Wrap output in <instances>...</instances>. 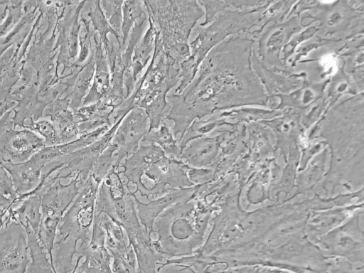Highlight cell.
<instances>
[{
	"label": "cell",
	"instance_id": "1",
	"mask_svg": "<svg viewBox=\"0 0 364 273\" xmlns=\"http://www.w3.org/2000/svg\"><path fill=\"white\" fill-rule=\"evenodd\" d=\"M135 196L112 166L98 189L94 216L104 213L122 228L135 254L138 273H156V264L164 262L165 257L156 250L153 240L140 225Z\"/></svg>",
	"mask_w": 364,
	"mask_h": 273
},
{
	"label": "cell",
	"instance_id": "2",
	"mask_svg": "<svg viewBox=\"0 0 364 273\" xmlns=\"http://www.w3.org/2000/svg\"><path fill=\"white\" fill-rule=\"evenodd\" d=\"M189 165L181 160L167 156L162 149L155 144L141 146L121 165L119 174L127 183L136 185V191L149 200L167 193L170 188L181 189L196 186L188 174Z\"/></svg>",
	"mask_w": 364,
	"mask_h": 273
},
{
	"label": "cell",
	"instance_id": "3",
	"mask_svg": "<svg viewBox=\"0 0 364 273\" xmlns=\"http://www.w3.org/2000/svg\"><path fill=\"white\" fill-rule=\"evenodd\" d=\"M215 205L201 200L176 203L159 215L154 222L159 237L156 241L164 255H193L201 247L203 237Z\"/></svg>",
	"mask_w": 364,
	"mask_h": 273
},
{
	"label": "cell",
	"instance_id": "4",
	"mask_svg": "<svg viewBox=\"0 0 364 273\" xmlns=\"http://www.w3.org/2000/svg\"><path fill=\"white\" fill-rule=\"evenodd\" d=\"M159 40L161 52L174 62L182 63L190 55L191 31L204 14L196 1H143Z\"/></svg>",
	"mask_w": 364,
	"mask_h": 273
},
{
	"label": "cell",
	"instance_id": "5",
	"mask_svg": "<svg viewBox=\"0 0 364 273\" xmlns=\"http://www.w3.org/2000/svg\"><path fill=\"white\" fill-rule=\"evenodd\" d=\"M100 183L89 175L80 186L77 199L63 215L58 227L60 240L54 243L53 266L55 273H70L74 269L73 257L77 251V242L81 240V247L89 244L90 228L93 223L95 200Z\"/></svg>",
	"mask_w": 364,
	"mask_h": 273
},
{
	"label": "cell",
	"instance_id": "6",
	"mask_svg": "<svg viewBox=\"0 0 364 273\" xmlns=\"http://www.w3.org/2000/svg\"><path fill=\"white\" fill-rule=\"evenodd\" d=\"M156 35L151 61L128 99L134 108L143 109L150 120L148 131L159 129L168 106V92L178 82L179 68L164 53Z\"/></svg>",
	"mask_w": 364,
	"mask_h": 273
},
{
	"label": "cell",
	"instance_id": "7",
	"mask_svg": "<svg viewBox=\"0 0 364 273\" xmlns=\"http://www.w3.org/2000/svg\"><path fill=\"white\" fill-rule=\"evenodd\" d=\"M78 174L66 185L59 179L48 178L31 191L41 198V219L36 237L49 256L52 266L57 229L65 210L80 192Z\"/></svg>",
	"mask_w": 364,
	"mask_h": 273
},
{
	"label": "cell",
	"instance_id": "8",
	"mask_svg": "<svg viewBox=\"0 0 364 273\" xmlns=\"http://www.w3.org/2000/svg\"><path fill=\"white\" fill-rule=\"evenodd\" d=\"M124 117L118 119L102 136L90 145L53 160L44 166L41 181L48 178L65 179L79 175L82 186L87 179L100 154L111 143L113 136Z\"/></svg>",
	"mask_w": 364,
	"mask_h": 273
},
{
	"label": "cell",
	"instance_id": "9",
	"mask_svg": "<svg viewBox=\"0 0 364 273\" xmlns=\"http://www.w3.org/2000/svg\"><path fill=\"white\" fill-rule=\"evenodd\" d=\"M86 1H69L63 9L56 23L57 40L55 47L58 50L55 60L56 70L60 65L63 69L61 75L73 68L72 59H75L78 52L79 32L81 22L79 16Z\"/></svg>",
	"mask_w": 364,
	"mask_h": 273
},
{
	"label": "cell",
	"instance_id": "10",
	"mask_svg": "<svg viewBox=\"0 0 364 273\" xmlns=\"http://www.w3.org/2000/svg\"><path fill=\"white\" fill-rule=\"evenodd\" d=\"M317 242L330 257H343L350 262L363 263V233L359 226V213L345 225L320 237Z\"/></svg>",
	"mask_w": 364,
	"mask_h": 273
},
{
	"label": "cell",
	"instance_id": "11",
	"mask_svg": "<svg viewBox=\"0 0 364 273\" xmlns=\"http://www.w3.org/2000/svg\"><path fill=\"white\" fill-rule=\"evenodd\" d=\"M25 228L10 223L0 230V273H26L30 263Z\"/></svg>",
	"mask_w": 364,
	"mask_h": 273
},
{
	"label": "cell",
	"instance_id": "12",
	"mask_svg": "<svg viewBox=\"0 0 364 273\" xmlns=\"http://www.w3.org/2000/svg\"><path fill=\"white\" fill-rule=\"evenodd\" d=\"M148 116L139 107L132 109L118 126L111 144L117 146L113 155V166L118 170L122 160L134 153L139 146V141L145 136L147 128Z\"/></svg>",
	"mask_w": 364,
	"mask_h": 273
},
{
	"label": "cell",
	"instance_id": "13",
	"mask_svg": "<svg viewBox=\"0 0 364 273\" xmlns=\"http://www.w3.org/2000/svg\"><path fill=\"white\" fill-rule=\"evenodd\" d=\"M44 146L43 139L35 132L10 128L0 136V164L23 163Z\"/></svg>",
	"mask_w": 364,
	"mask_h": 273
},
{
	"label": "cell",
	"instance_id": "14",
	"mask_svg": "<svg viewBox=\"0 0 364 273\" xmlns=\"http://www.w3.org/2000/svg\"><path fill=\"white\" fill-rule=\"evenodd\" d=\"M198 184L181 189L170 188L168 192L159 199L151 200L148 203H143L134 197L140 223L144 225L145 232L151 239L156 218L161 212L169 207L181 202L193 200Z\"/></svg>",
	"mask_w": 364,
	"mask_h": 273
},
{
	"label": "cell",
	"instance_id": "15",
	"mask_svg": "<svg viewBox=\"0 0 364 273\" xmlns=\"http://www.w3.org/2000/svg\"><path fill=\"white\" fill-rule=\"evenodd\" d=\"M32 41L27 37L18 46H13L0 56V107L11 100V92L18 82L27 49Z\"/></svg>",
	"mask_w": 364,
	"mask_h": 273
},
{
	"label": "cell",
	"instance_id": "16",
	"mask_svg": "<svg viewBox=\"0 0 364 273\" xmlns=\"http://www.w3.org/2000/svg\"><path fill=\"white\" fill-rule=\"evenodd\" d=\"M80 249L79 253L85 260L78 265V273H113L111 269L112 255L105 245V231L99 224H93L89 244Z\"/></svg>",
	"mask_w": 364,
	"mask_h": 273
},
{
	"label": "cell",
	"instance_id": "17",
	"mask_svg": "<svg viewBox=\"0 0 364 273\" xmlns=\"http://www.w3.org/2000/svg\"><path fill=\"white\" fill-rule=\"evenodd\" d=\"M93 38L92 53L95 62L93 82L82 100V106H87L107 98L111 92L110 73L102 45L100 41L97 40V33Z\"/></svg>",
	"mask_w": 364,
	"mask_h": 273
},
{
	"label": "cell",
	"instance_id": "18",
	"mask_svg": "<svg viewBox=\"0 0 364 273\" xmlns=\"http://www.w3.org/2000/svg\"><path fill=\"white\" fill-rule=\"evenodd\" d=\"M41 219V198L38 193L29 192L19 195L8 210L4 227L10 223L28 225L37 235Z\"/></svg>",
	"mask_w": 364,
	"mask_h": 273
},
{
	"label": "cell",
	"instance_id": "19",
	"mask_svg": "<svg viewBox=\"0 0 364 273\" xmlns=\"http://www.w3.org/2000/svg\"><path fill=\"white\" fill-rule=\"evenodd\" d=\"M117 104L104 98L97 102L80 107L74 113L79 136L105 125L110 127L112 122L109 117L114 113Z\"/></svg>",
	"mask_w": 364,
	"mask_h": 273
},
{
	"label": "cell",
	"instance_id": "20",
	"mask_svg": "<svg viewBox=\"0 0 364 273\" xmlns=\"http://www.w3.org/2000/svg\"><path fill=\"white\" fill-rule=\"evenodd\" d=\"M221 136H202L191 141L181 151L179 160L196 168L210 166L217 157Z\"/></svg>",
	"mask_w": 364,
	"mask_h": 273
},
{
	"label": "cell",
	"instance_id": "21",
	"mask_svg": "<svg viewBox=\"0 0 364 273\" xmlns=\"http://www.w3.org/2000/svg\"><path fill=\"white\" fill-rule=\"evenodd\" d=\"M70 100L66 95L63 98L58 97L44 109L43 117H50L58 129L61 143H68L79 137L77 125L74 113L69 107Z\"/></svg>",
	"mask_w": 364,
	"mask_h": 273
},
{
	"label": "cell",
	"instance_id": "22",
	"mask_svg": "<svg viewBox=\"0 0 364 273\" xmlns=\"http://www.w3.org/2000/svg\"><path fill=\"white\" fill-rule=\"evenodd\" d=\"M101 43L110 73L111 92L107 99L114 103L118 100L122 102L124 98L123 81L125 67L122 58L123 50L109 38Z\"/></svg>",
	"mask_w": 364,
	"mask_h": 273
},
{
	"label": "cell",
	"instance_id": "23",
	"mask_svg": "<svg viewBox=\"0 0 364 273\" xmlns=\"http://www.w3.org/2000/svg\"><path fill=\"white\" fill-rule=\"evenodd\" d=\"M146 20L147 17L146 14H144L134 23V26L132 28L128 38V45L122 52V58L125 67L123 81L125 88L124 100L129 97V95L134 91L136 85V82L134 80L133 76L132 59L134 50L139 43L146 26Z\"/></svg>",
	"mask_w": 364,
	"mask_h": 273
},
{
	"label": "cell",
	"instance_id": "24",
	"mask_svg": "<svg viewBox=\"0 0 364 273\" xmlns=\"http://www.w3.org/2000/svg\"><path fill=\"white\" fill-rule=\"evenodd\" d=\"M24 14L18 24L5 36L0 38V56L10 47L22 44L28 36L37 16L38 10L23 1Z\"/></svg>",
	"mask_w": 364,
	"mask_h": 273
},
{
	"label": "cell",
	"instance_id": "25",
	"mask_svg": "<svg viewBox=\"0 0 364 273\" xmlns=\"http://www.w3.org/2000/svg\"><path fill=\"white\" fill-rule=\"evenodd\" d=\"M94 222H97L105 231V245L109 252H115L125 254L131 249L127 242V236L122 228L107 215L102 213L94 216Z\"/></svg>",
	"mask_w": 364,
	"mask_h": 273
},
{
	"label": "cell",
	"instance_id": "26",
	"mask_svg": "<svg viewBox=\"0 0 364 273\" xmlns=\"http://www.w3.org/2000/svg\"><path fill=\"white\" fill-rule=\"evenodd\" d=\"M90 53L87 62L84 63L82 69L76 78L73 91L67 95L70 100L69 107L73 113L82 106V100L90 90L93 78L95 62L92 48Z\"/></svg>",
	"mask_w": 364,
	"mask_h": 273
},
{
	"label": "cell",
	"instance_id": "27",
	"mask_svg": "<svg viewBox=\"0 0 364 273\" xmlns=\"http://www.w3.org/2000/svg\"><path fill=\"white\" fill-rule=\"evenodd\" d=\"M27 237L31 262L27 273H55L47 252L39 243L33 231L28 225L24 226Z\"/></svg>",
	"mask_w": 364,
	"mask_h": 273
},
{
	"label": "cell",
	"instance_id": "28",
	"mask_svg": "<svg viewBox=\"0 0 364 273\" xmlns=\"http://www.w3.org/2000/svg\"><path fill=\"white\" fill-rule=\"evenodd\" d=\"M148 21L149 27L139 45L134 48L132 59L133 76L136 82L138 75L148 63L154 50L156 29L151 21L149 19Z\"/></svg>",
	"mask_w": 364,
	"mask_h": 273
},
{
	"label": "cell",
	"instance_id": "29",
	"mask_svg": "<svg viewBox=\"0 0 364 273\" xmlns=\"http://www.w3.org/2000/svg\"><path fill=\"white\" fill-rule=\"evenodd\" d=\"M143 141L156 144L159 146L164 153L171 155V156L179 159L181 151L177 145L176 140L174 139L172 131L163 122L159 129L148 131L143 137Z\"/></svg>",
	"mask_w": 364,
	"mask_h": 273
},
{
	"label": "cell",
	"instance_id": "30",
	"mask_svg": "<svg viewBox=\"0 0 364 273\" xmlns=\"http://www.w3.org/2000/svg\"><path fill=\"white\" fill-rule=\"evenodd\" d=\"M143 1H124L122 4V21L121 27V49L126 48L130 31L134 24L145 14Z\"/></svg>",
	"mask_w": 364,
	"mask_h": 273
},
{
	"label": "cell",
	"instance_id": "31",
	"mask_svg": "<svg viewBox=\"0 0 364 273\" xmlns=\"http://www.w3.org/2000/svg\"><path fill=\"white\" fill-rule=\"evenodd\" d=\"M87 16L90 17L93 26V30L100 35V41H103L108 38L107 34L111 33L117 41L121 48V36L109 24L100 6V1H94Z\"/></svg>",
	"mask_w": 364,
	"mask_h": 273
},
{
	"label": "cell",
	"instance_id": "32",
	"mask_svg": "<svg viewBox=\"0 0 364 273\" xmlns=\"http://www.w3.org/2000/svg\"><path fill=\"white\" fill-rule=\"evenodd\" d=\"M22 128L38 134L43 139L46 146L62 144L58 128L48 119H39L34 121L31 119L30 122L24 123Z\"/></svg>",
	"mask_w": 364,
	"mask_h": 273
},
{
	"label": "cell",
	"instance_id": "33",
	"mask_svg": "<svg viewBox=\"0 0 364 273\" xmlns=\"http://www.w3.org/2000/svg\"><path fill=\"white\" fill-rule=\"evenodd\" d=\"M18 196L9 173L0 165V207L8 212Z\"/></svg>",
	"mask_w": 364,
	"mask_h": 273
},
{
	"label": "cell",
	"instance_id": "34",
	"mask_svg": "<svg viewBox=\"0 0 364 273\" xmlns=\"http://www.w3.org/2000/svg\"><path fill=\"white\" fill-rule=\"evenodd\" d=\"M116 151L117 146L110 143L95 164L90 175L100 183L112 169L114 162L113 155Z\"/></svg>",
	"mask_w": 364,
	"mask_h": 273
},
{
	"label": "cell",
	"instance_id": "35",
	"mask_svg": "<svg viewBox=\"0 0 364 273\" xmlns=\"http://www.w3.org/2000/svg\"><path fill=\"white\" fill-rule=\"evenodd\" d=\"M124 1H100L101 9L109 26L119 35L122 21V4Z\"/></svg>",
	"mask_w": 364,
	"mask_h": 273
},
{
	"label": "cell",
	"instance_id": "36",
	"mask_svg": "<svg viewBox=\"0 0 364 273\" xmlns=\"http://www.w3.org/2000/svg\"><path fill=\"white\" fill-rule=\"evenodd\" d=\"M113 258L111 269L113 273H136V259L132 247L125 254L110 252Z\"/></svg>",
	"mask_w": 364,
	"mask_h": 273
},
{
	"label": "cell",
	"instance_id": "37",
	"mask_svg": "<svg viewBox=\"0 0 364 273\" xmlns=\"http://www.w3.org/2000/svg\"><path fill=\"white\" fill-rule=\"evenodd\" d=\"M23 1H10L6 18L0 25V38L6 36L20 21L24 12Z\"/></svg>",
	"mask_w": 364,
	"mask_h": 273
},
{
	"label": "cell",
	"instance_id": "38",
	"mask_svg": "<svg viewBox=\"0 0 364 273\" xmlns=\"http://www.w3.org/2000/svg\"><path fill=\"white\" fill-rule=\"evenodd\" d=\"M80 22L84 26V36L79 37V44L80 47V53L77 60L73 63L75 65H82L83 63L88 58L89 52L92 50L91 38H93L96 32L90 28V21L82 17L80 18Z\"/></svg>",
	"mask_w": 364,
	"mask_h": 273
},
{
	"label": "cell",
	"instance_id": "39",
	"mask_svg": "<svg viewBox=\"0 0 364 273\" xmlns=\"http://www.w3.org/2000/svg\"><path fill=\"white\" fill-rule=\"evenodd\" d=\"M323 164L321 161L315 164L298 178V191L299 193L311 188L322 176Z\"/></svg>",
	"mask_w": 364,
	"mask_h": 273
},
{
	"label": "cell",
	"instance_id": "40",
	"mask_svg": "<svg viewBox=\"0 0 364 273\" xmlns=\"http://www.w3.org/2000/svg\"><path fill=\"white\" fill-rule=\"evenodd\" d=\"M334 263H331V269L325 273H355L353 265L349 261L335 259Z\"/></svg>",
	"mask_w": 364,
	"mask_h": 273
},
{
	"label": "cell",
	"instance_id": "41",
	"mask_svg": "<svg viewBox=\"0 0 364 273\" xmlns=\"http://www.w3.org/2000/svg\"><path fill=\"white\" fill-rule=\"evenodd\" d=\"M14 109V108H13ZM13 109L6 112L0 119V136L9 129L14 127L12 117H11Z\"/></svg>",
	"mask_w": 364,
	"mask_h": 273
},
{
	"label": "cell",
	"instance_id": "42",
	"mask_svg": "<svg viewBox=\"0 0 364 273\" xmlns=\"http://www.w3.org/2000/svg\"><path fill=\"white\" fill-rule=\"evenodd\" d=\"M16 102L8 100L6 101L1 107H0V119L4 116V114L9 111L10 109H13L16 105Z\"/></svg>",
	"mask_w": 364,
	"mask_h": 273
},
{
	"label": "cell",
	"instance_id": "43",
	"mask_svg": "<svg viewBox=\"0 0 364 273\" xmlns=\"http://www.w3.org/2000/svg\"><path fill=\"white\" fill-rule=\"evenodd\" d=\"M181 269L177 271H173L170 273H197L193 269L186 266H181Z\"/></svg>",
	"mask_w": 364,
	"mask_h": 273
},
{
	"label": "cell",
	"instance_id": "44",
	"mask_svg": "<svg viewBox=\"0 0 364 273\" xmlns=\"http://www.w3.org/2000/svg\"><path fill=\"white\" fill-rule=\"evenodd\" d=\"M7 213V211L0 207V230L4 227V219Z\"/></svg>",
	"mask_w": 364,
	"mask_h": 273
},
{
	"label": "cell",
	"instance_id": "45",
	"mask_svg": "<svg viewBox=\"0 0 364 273\" xmlns=\"http://www.w3.org/2000/svg\"><path fill=\"white\" fill-rule=\"evenodd\" d=\"M8 13V5L6 6L2 13L0 14V25L3 23V21L6 18Z\"/></svg>",
	"mask_w": 364,
	"mask_h": 273
},
{
	"label": "cell",
	"instance_id": "46",
	"mask_svg": "<svg viewBox=\"0 0 364 273\" xmlns=\"http://www.w3.org/2000/svg\"><path fill=\"white\" fill-rule=\"evenodd\" d=\"M9 1H6V0H0V6H2V5H8L9 4Z\"/></svg>",
	"mask_w": 364,
	"mask_h": 273
}]
</instances>
